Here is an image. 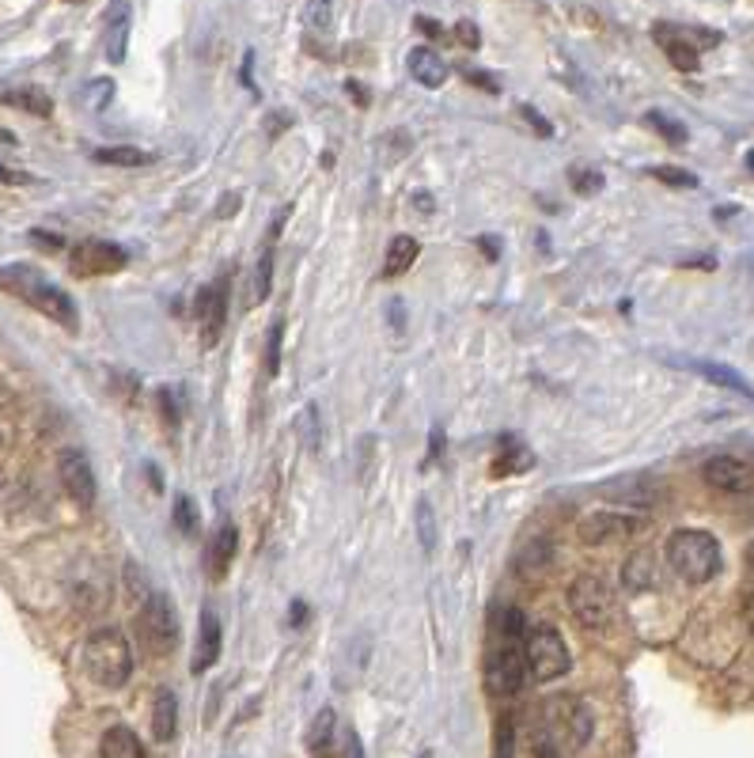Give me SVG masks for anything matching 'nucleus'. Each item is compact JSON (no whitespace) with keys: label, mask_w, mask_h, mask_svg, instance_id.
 I'll list each match as a JSON object with an SVG mask.
<instances>
[{"label":"nucleus","mask_w":754,"mask_h":758,"mask_svg":"<svg viewBox=\"0 0 754 758\" xmlns=\"http://www.w3.org/2000/svg\"><path fill=\"white\" fill-rule=\"evenodd\" d=\"M84 671L91 683L106 686V691H122L133 679V653L122 630H95L84 641Z\"/></svg>","instance_id":"20e7f679"},{"label":"nucleus","mask_w":754,"mask_h":758,"mask_svg":"<svg viewBox=\"0 0 754 758\" xmlns=\"http://www.w3.org/2000/svg\"><path fill=\"white\" fill-rule=\"evenodd\" d=\"M702 478H705V486L720 489V493H751L754 466L736 455H713L710 463L702 466Z\"/></svg>","instance_id":"4468645a"},{"label":"nucleus","mask_w":754,"mask_h":758,"mask_svg":"<svg viewBox=\"0 0 754 758\" xmlns=\"http://www.w3.org/2000/svg\"><path fill=\"white\" fill-rule=\"evenodd\" d=\"M137 630L144 638V648L152 656H167L179 645V618H175V603L164 592H152L144 600L141 615H137Z\"/></svg>","instance_id":"6e6552de"},{"label":"nucleus","mask_w":754,"mask_h":758,"mask_svg":"<svg viewBox=\"0 0 754 758\" xmlns=\"http://www.w3.org/2000/svg\"><path fill=\"white\" fill-rule=\"evenodd\" d=\"M546 717H550V729L565 736V744L573 751H584L596 732V717H591L588 702L580 694H558V698L546 702Z\"/></svg>","instance_id":"1a4fd4ad"},{"label":"nucleus","mask_w":754,"mask_h":758,"mask_svg":"<svg viewBox=\"0 0 754 758\" xmlns=\"http://www.w3.org/2000/svg\"><path fill=\"white\" fill-rule=\"evenodd\" d=\"M644 121H649V126L656 129V133L664 137L667 144H682V141H687V126H679L675 118H667L664 111H649V114H644Z\"/></svg>","instance_id":"2f4dec72"},{"label":"nucleus","mask_w":754,"mask_h":758,"mask_svg":"<svg viewBox=\"0 0 754 758\" xmlns=\"http://www.w3.org/2000/svg\"><path fill=\"white\" fill-rule=\"evenodd\" d=\"M281 346H284V319L277 316L273 323H269V331H266V376H277L281 372Z\"/></svg>","instance_id":"7c9ffc66"},{"label":"nucleus","mask_w":754,"mask_h":758,"mask_svg":"<svg viewBox=\"0 0 754 758\" xmlns=\"http://www.w3.org/2000/svg\"><path fill=\"white\" fill-rule=\"evenodd\" d=\"M235 547H240V531H235L232 519H220L209 535V550H205V565H209V577L213 580H225L228 569H232V557H235Z\"/></svg>","instance_id":"dca6fc26"},{"label":"nucleus","mask_w":754,"mask_h":758,"mask_svg":"<svg viewBox=\"0 0 754 758\" xmlns=\"http://www.w3.org/2000/svg\"><path fill=\"white\" fill-rule=\"evenodd\" d=\"M126 262H129L126 250L106 240H84V243H76L73 255H68V266H73L76 278H106V273L126 270Z\"/></svg>","instance_id":"9d476101"},{"label":"nucleus","mask_w":754,"mask_h":758,"mask_svg":"<svg viewBox=\"0 0 754 758\" xmlns=\"http://www.w3.org/2000/svg\"><path fill=\"white\" fill-rule=\"evenodd\" d=\"M418 516H413V524H418V542L425 554H433L436 550V512H433V501L429 497H418Z\"/></svg>","instance_id":"c756f323"},{"label":"nucleus","mask_w":754,"mask_h":758,"mask_svg":"<svg viewBox=\"0 0 754 758\" xmlns=\"http://www.w3.org/2000/svg\"><path fill=\"white\" fill-rule=\"evenodd\" d=\"M175 732H179V698L164 686L156 694V706H152V736L167 744V740H175Z\"/></svg>","instance_id":"412c9836"},{"label":"nucleus","mask_w":754,"mask_h":758,"mask_svg":"<svg viewBox=\"0 0 754 758\" xmlns=\"http://www.w3.org/2000/svg\"><path fill=\"white\" fill-rule=\"evenodd\" d=\"M440 459V428H433V440H429V463Z\"/></svg>","instance_id":"09e8293b"},{"label":"nucleus","mask_w":754,"mask_h":758,"mask_svg":"<svg viewBox=\"0 0 754 758\" xmlns=\"http://www.w3.org/2000/svg\"><path fill=\"white\" fill-rule=\"evenodd\" d=\"M568 179H573L576 194H596V190H603V175L591 171V167H573V171H568Z\"/></svg>","instance_id":"c9c22d12"},{"label":"nucleus","mask_w":754,"mask_h":758,"mask_svg":"<svg viewBox=\"0 0 754 758\" xmlns=\"http://www.w3.org/2000/svg\"><path fill=\"white\" fill-rule=\"evenodd\" d=\"M220 648H225V626H220V615L213 607H202L197 615V641H194V660H190V671L202 676L213 664L220 660Z\"/></svg>","instance_id":"2eb2a0df"},{"label":"nucleus","mask_w":754,"mask_h":758,"mask_svg":"<svg viewBox=\"0 0 754 758\" xmlns=\"http://www.w3.org/2000/svg\"><path fill=\"white\" fill-rule=\"evenodd\" d=\"M550 557H553V547L546 539H535V542H527V547L520 550V557H515V573L520 577H542L546 573V565H550Z\"/></svg>","instance_id":"a878e982"},{"label":"nucleus","mask_w":754,"mask_h":758,"mask_svg":"<svg viewBox=\"0 0 754 758\" xmlns=\"http://www.w3.org/2000/svg\"><path fill=\"white\" fill-rule=\"evenodd\" d=\"M57 474H61V486L65 493L73 497L80 509H91L95 504V471H91L88 455L76 448H65L57 455Z\"/></svg>","instance_id":"ddd939ff"},{"label":"nucleus","mask_w":754,"mask_h":758,"mask_svg":"<svg viewBox=\"0 0 754 758\" xmlns=\"http://www.w3.org/2000/svg\"><path fill=\"white\" fill-rule=\"evenodd\" d=\"M159 406H164V421L167 425H179V410H175V398H171V390H159Z\"/></svg>","instance_id":"c03bdc74"},{"label":"nucleus","mask_w":754,"mask_h":758,"mask_svg":"<svg viewBox=\"0 0 754 758\" xmlns=\"http://www.w3.org/2000/svg\"><path fill=\"white\" fill-rule=\"evenodd\" d=\"M126 46H129V8L118 4L111 12V30H106V57H111V65L126 61Z\"/></svg>","instance_id":"393cba45"},{"label":"nucleus","mask_w":754,"mask_h":758,"mask_svg":"<svg viewBox=\"0 0 754 758\" xmlns=\"http://www.w3.org/2000/svg\"><path fill=\"white\" fill-rule=\"evenodd\" d=\"M175 524H179L182 535H194L197 512H194V501H190V497H175Z\"/></svg>","instance_id":"e433bc0d"},{"label":"nucleus","mask_w":754,"mask_h":758,"mask_svg":"<svg viewBox=\"0 0 754 758\" xmlns=\"http://www.w3.org/2000/svg\"><path fill=\"white\" fill-rule=\"evenodd\" d=\"M747 565H751V577H754V542H751V550H747Z\"/></svg>","instance_id":"5fc2aeb1"},{"label":"nucleus","mask_w":754,"mask_h":758,"mask_svg":"<svg viewBox=\"0 0 754 758\" xmlns=\"http://www.w3.org/2000/svg\"><path fill=\"white\" fill-rule=\"evenodd\" d=\"M345 758H365V744H360L357 732H345Z\"/></svg>","instance_id":"49530a36"},{"label":"nucleus","mask_w":754,"mask_h":758,"mask_svg":"<svg viewBox=\"0 0 754 758\" xmlns=\"http://www.w3.org/2000/svg\"><path fill=\"white\" fill-rule=\"evenodd\" d=\"M421 255V243L413 240V235H395L387 247V258H383V278H402L406 270H410L413 262H418Z\"/></svg>","instance_id":"5701e85b"},{"label":"nucleus","mask_w":754,"mask_h":758,"mask_svg":"<svg viewBox=\"0 0 754 758\" xmlns=\"http://www.w3.org/2000/svg\"><path fill=\"white\" fill-rule=\"evenodd\" d=\"M486 679L497 698H512L527 683V622L512 603L497 607L489 618Z\"/></svg>","instance_id":"f257e3e1"},{"label":"nucleus","mask_w":754,"mask_h":758,"mask_svg":"<svg viewBox=\"0 0 754 758\" xmlns=\"http://www.w3.org/2000/svg\"><path fill=\"white\" fill-rule=\"evenodd\" d=\"M0 103H8V106H20V111H30V114H53V103H50V95L46 91H38V88H4L0 91Z\"/></svg>","instance_id":"bb28decb"},{"label":"nucleus","mask_w":754,"mask_h":758,"mask_svg":"<svg viewBox=\"0 0 754 758\" xmlns=\"http://www.w3.org/2000/svg\"><path fill=\"white\" fill-rule=\"evenodd\" d=\"M30 235H35V240L42 243V247H50V250H57V247H61L57 235H46V232H30Z\"/></svg>","instance_id":"3c124183"},{"label":"nucleus","mask_w":754,"mask_h":758,"mask_svg":"<svg viewBox=\"0 0 754 758\" xmlns=\"http://www.w3.org/2000/svg\"><path fill=\"white\" fill-rule=\"evenodd\" d=\"M304 618H307V603H304V600H296V603H292V611H289V622H292V626H299V622H304Z\"/></svg>","instance_id":"de8ad7c7"},{"label":"nucleus","mask_w":754,"mask_h":758,"mask_svg":"<svg viewBox=\"0 0 754 758\" xmlns=\"http://www.w3.org/2000/svg\"><path fill=\"white\" fill-rule=\"evenodd\" d=\"M478 247L486 250V258H497V255H501V250H497V240H494V235H482Z\"/></svg>","instance_id":"8fccbe9b"},{"label":"nucleus","mask_w":754,"mask_h":758,"mask_svg":"<svg viewBox=\"0 0 754 758\" xmlns=\"http://www.w3.org/2000/svg\"><path fill=\"white\" fill-rule=\"evenodd\" d=\"M644 519L637 516H622V512H591V516L580 519L576 535H580L584 547H611V542L629 539L634 531H641Z\"/></svg>","instance_id":"f8f14e48"},{"label":"nucleus","mask_w":754,"mask_h":758,"mask_svg":"<svg viewBox=\"0 0 754 758\" xmlns=\"http://www.w3.org/2000/svg\"><path fill=\"white\" fill-rule=\"evenodd\" d=\"M114 99V80H106V76H99V80L88 83V91H84V103L91 106V111H106Z\"/></svg>","instance_id":"72a5a7b5"},{"label":"nucleus","mask_w":754,"mask_h":758,"mask_svg":"<svg viewBox=\"0 0 754 758\" xmlns=\"http://www.w3.org/2000/svg\"><path fill=\"white\" fill-rule=\"evenodd\" d=\"M228 281H232V270L220 273L213 285H205L197 293V326H202V346L213 349L225 334L228 323Z\"/></svg>","instance_id":"9b49d317"},{"label":"nucleus","mask_w":754,"mask_h":758,"mask_svg":"<svg viewBox=\"0 0 754 758\" xmlns=\"http://www.w3.org/2000/svg\"><path fill=\"white\" fill-rule=\"evenodd\" d=\"M535 758H561L550 732H538V736H535Z\"/></svg>","instance_id":"ea45409f"},{"label":"nucleus","mask_w":754,"mask_h":758,"mask_svg":"<svg viewBox=\"0 0 754 758\" xmlns=\"http://www.w3.org/2000/svg\"><path fill=\"white\" fill-rule=\"evenodd\" d=\"M289 213H292L289 205H284V209H277L273 228H269V240H266V247H261V255H258V266H254V285H251V300L254 304L266 300L269 285H273V258H277L273 240H277V232H281V224H284V217H289Z\"/></svg>","instance_id":"a211bd4d"},{"label":"nucleus","mask_w":754,"mask_h":758,"mask_svg":"<svg viewBox=\"0 0 754 758\" xmlns=\"http://www.w3.org/2000/svg\"><path fill=\"white\" fill-rule=\"evenodd\" d=\"M743 618H747V630L754 633V588H751L747 603H743Z\"/></svg>","instance_id":"603ef678"},{"label":"nucleus","mask_w":754,"mask_h":758,"mask_svg":"<svg viewBox=\"0 0 754 758\" xmlns=\"http://www.w3.org/2000/svg\"><path fill=\"white\" fill-rule=\"evenodd\" d=\"M622 577H626L629 592H649V588H656V557L649 550H637L622 569Z\"/></svg>","instance_id":"b1692460"},{"label":"nucleus","mask_w":754,"mask_h":758,"mask_svg":"<svg viewBox=\"0 0 754 758\" xmlns=\"http://www.w3.org/2000/svg\"><path fill=\"white\" fill-rule=\"evenodd\" d=\"M95 164H114V167H144L156 164V152L133 149V144H114V149H99Z\"/></svg>","instance_id":"cd10ccee"},{"label":"nucleus","mask_w":754,"mask_h":758,"mask_svg":"<svg viewBox=\"0 0 754 758\" xmlns=\"http://www.w3.org/2000/svg\"><path fill=\"white\" fill-rule=\"evenodd\" d=\"M99 758H144V747H141V740H137L133 729H126V724H114V729L103 732Z\"/></svg>","instance_id":"4be33fe9"},{"label":"nucleus","mask_w":754,"mask_h":758,"mask_svg":"<svg viewBox=\"0 0 754 758\" xmlns=\"http://www.w3.org/2000/svg\"><path fill=\"white\" fill-rule=\"evenodd\" d=\"M568 668H573V653H568L558 626L550 622L527 626V679L553 683V679L568 676Z\"/></svg>","instance_id":"39448f33"},{"label":"nucleus","mask_w":754,"mask_h":758,"mask_svg":"<svg viewBox=\"0 0 754 758\" xmlns=\"http://www.w3.org/2000/svg\"><path fill=\"white\" fill-rule=\"evenodd\" d=\"M527 466H531V451L515 436H501V459H497L494 474H515L527 471Z\"/></svg>","instance_id":"c85d7f7f"},{"label":"nucleus","mask_w":754,"mask_h":758,"mask_svg":"<svg viewBox=\"0 0 754 758\" xmlns=\"http://www.w3.org/2000/svg\"><path fill=\"white\" fill-rule=\"evenodd\" d=\"M520 118H527V126H531V129H535V133H538V137H550V133H553V126H550V121H546V118H542V114H538V111H535V106L520 103Z\"/></svg>","instance_id":"58836bf2"},{"label":"nucleus","mask_w":754,"mask_h":758,"mask_svg":"<svg viewBox=\"0 0 754 758\" xmlns=\"http://www.w3.org/2000/svg\"><path fill=\"white\" fill-rule=\"evenodd\" d=\"M307 20H311L315 30H322L330 23V8L327 4H311V8H307Z\"/></svg>","instance_id":"a18cd8bd"},{"label":"nucleus","mask_w":754,"mask_h":758,"mask_svg":"<svg viewBox=\"0 0 754 758\" xmlns=\"http://www.w3.org/2000/svg\"><path fill=\"white\" fill-rule=\"evenodd\" d=\"M652 38H656V46L667 53V61H672L679 73H698L705 46H720V30L679 27V23H667V20L652 23Z\"/></svg>","instance_id":"0eeeda50"},{"label":"nucleus","mask_w":754,"mask_h":758,"mask_svg":"<svg viewBox=\"0 0 754 758\" xmlns=\"http://www.w3.org/2000/svg\"><path fill=\"white\" fill-rule=\"evenodd\" d=\"M667 565L679 573L687 584H710L720 573V542L713 539L702 527H679V531L667 535Z\"/></svg>","instance_id":"7ed1b4c3"},{"label":"nucleus","mask_w":754,"mask_h":758,"mask_svg":"<svg viewBox=\"0 0 754 758\" xmlns=\"http://www.w3.org/2000/svg\"><path fill=\"white\" fill-rule=\"evenodd\" d=\"M413 23H418V27L425 30L429 38H448V30H444V23H436L433 15H413Z\"/></svg>","instance_id":"37998d69"},{"label":"nucleus","mask_w":754,"mask_h":758,"mask_svg":"<svg viewBox=\"0 0 754 758\" xmlns=\"http://www.w3.org/2000/svg\"><path fill=\"white\" fill-rule=\"evenodd\" d=\"M456 38L467 46V50H478L482 46V35H478V23H471V20H459L456 23Z\"/></svg>","instance_id":"4c0bfd02"},{"label":"nucleus","mask_w":754,"mask_h":758,"mask_svg":"<svg viewBox=\"0 0 754 758\" xmlns=\"http://www.w3.org/2000/svg\"><path fill=\"white\" fill-rule=\"evenodd\" d=\"M406 65H410L413 80L425 83V88H444V80H448V61H444L433 46H413Z\"/></svg>","instance_id":"6ab92c4d"},{"label":"nucleus","mask_w":754,"mask_h":758,"mask_svg":"<svg viewBox=\"0 0 754 758\" xmlns=\"http://www.w3.org/2000/svg\"><path fill=\"white\" fill-rule=\"evenodd\" d=\"M334 736H337V717L334 709H319L307 732V755L311 758H334Z\"/></svg>","instance_id":"aec40b11"},{"label":"nucleus","mask_w":754,"mask_h":758,"mask_svg":"<svg viewBox=\"0 0 754 758\" xmlns=\"http://www.w3.org/2000/svg\"><path fill=\"white\" fill-rule=\"evenodd\" d=\"M515 755V724L512 717L497 721V740H494V758H512Z\"/></svg>","instance_id":"f704fd0d"},{"label":"nucleus","mask_w":754,"mask_h":758,"mask_svg":"<svg viewBox=\"0 0 754 758\" xmlns=\"http://www.w3.org/2000/svg\"><path fill=\"white\" fill-rule=\"evenodd\" d=\"M240 205H243V194H225V197L217 202V217H220V220L235 217V213H240Z\"/></svg>","instance_id":"a19ab883"},{"label":"nucleus","mask_w":754,"mask_h":758,"mask_svg":"<svg viewBox=\"0 0 754 758\" xmlns=\"http://www.w3.org/2000/svg\"><path fill=\"white\" fill-rule=\"evenodd\" d=\"M345 91H349V95H357V103H360V106H368V95H365V88H360V83H353V80H349V83H345Z\"/></svg>","instance_id":"864d4df0"},{"label":"nucleus","mask_w":754,"mask_h":758,"mask_svg":"<svg viewBox=\"0 0 754 758\" xmlns=\"http://www.w3.org/2000/svg\"><path fill=\"white\" fill-rule=\"evenodd\" d=\"M0 288L12 296H20L23 304H30L35 311H42L46 319L61 323L65 331H76L80 326V316H76V304L65 288L50 285L38 270L30 266H0Z\"/></svg>","instance_id":"f03ea898"},{"label":"nucleus","mask_w":754,"mask_h":758,"mask_svg":"<svg viewBox=\"0 0 754 758\" xmlns=\"http://www.w3.org/2000/svg\"><path fill=\"white\" fill-rule=\"evenodd\" d=\"M568 611L588 633H603L614 622V592L599 573H580L568 584Z\"/></svg>","instance_id":"423d86ee"},{"label":"nucleus","mask_w":754,"mask_h":758,"mask_svg":"<svg viewBox=\"0 0 754 758\" xmlns=\"http://www.w3.org/2000/svg\"><path fill=\"white\" fill-rule=\"evenodd\" d=\"M652 179H660V182H667V187H675V190H694L698 187V175L694 171H682V167H652Z\"/></svg>","instance_id":"473e14b6"},{"label":"nucleus","mask_w":754,"mask_h":758,"mask_svg":"<svg viewBox=\"0 0 754 758\" xmlns=\"http://www.w3.org/2000/svg\"><path fill=\"white\" fill-rule=\"evenodd\" d=\"M682 369L698 372L702 380L717 383V387H725V390H736V395H743L747 402H754V383L747 376H740L732 364H720V361H682Z\"/></svg>","instance_id":"f3484780"},{"label":"nucleus","mask_w":754,"mask_h":758,"mask_svg":"<svg viewBox=\"0 0 754 758\" xmlns=\"http://www.w3.org/2000/svg\"><path fill=\"white\" fill-rule=\"evenodd\" d=\"M467 80H471V83H478V88H486L489 91V95H497V91H501V88H497V80H494V76H489V73H482V68H467Z\"/></svg>","instance_id":"79ce46f5"},{"label":"nucleus","mask_w":754,"mask_h":758,"mask_svg":"<svg viewBox=\"0 0 754 758\" xmlns=\"http://www.w3.org/2000/svg\"><path fill=\"white\" fill-rule=\"evenodd\" d=\"M747 167H751V171H754V149L747 152Z\"/></svg>","instance_id":"6e6d98bb"}]
</instances>
